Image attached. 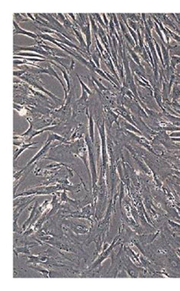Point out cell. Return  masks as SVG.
Returning <instances> with one entry per match:
<instances>
[{
	"instance_id": "obj_1",
	"label": "cell",
	"mask_w": 180,
	"mask_h": 291,
	"mask_svg": "<svg viewBox=\"0 0 180 291\" xmlns=\"http://www.w3.org/2000/svg\"><path fill=\"white\" fill-rule=\"evenodd\" d=\"M14 24H15V28H17L16 29V33H17V34H23L28 35L29 37H33V38H37V35L36 34H33V33H30V32H26V31H24V30H22V29H21L19 27L17 26V24H15V22H14Z\"/></svg>"
}]
</instances>
